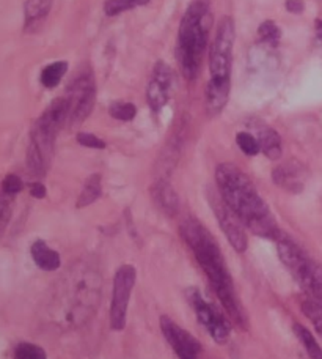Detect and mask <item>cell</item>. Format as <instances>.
Instances as JSON below:
<instances>
[{
  "mask_svg": "<svg viewBox=\"0 0 322 359\" xmlns=\"http://www.w3.org/2000/svg\"><path fill=\"white\" fill-rule=\"evenodd\" d=\"M179 232H181L186 245L195 255V260L202 266L211 285L214 287L225 312L233 322L246 328V313H244L239 299L236 297L233 280H231L228 268L225 265L223 254L214 236L209 233V230L202 222L193 219V217H189L181 224Z\"/></svg>",
  "mask_w": 322,
  "mask_h": 359,
  "instance_id": "cell-1",
  "label": "cell"
},
{
  "mask_svg": "<svg viewBox=\"0 0 322 359\" xmlns=\"http://www.w3.org/2000/svg\"><path fill=\"white\" fill-rule=\"evenodd\" d=\"M218 194L239 216L244 226L262 238L276 240L280 236L275 217L266 202L258 194L255 184L233 164H220L216 170Z\"/></svg>",
  "mask_w": 322,
  "mask_h": 359,
  "instance_id": "cell-2",
  "label": "cell"
},
{
  "mask_svg": "<svg viewBox=\"0 0 322 359\" xmlns=\"http://www.w3.org/2000/svg\"><path fill=\"white\" fill-rule=\"evenodd\" d=\"M101 271L90 260L71 265L57 294V320L64 328H79L90 322L101 303Z\"/></svg>",
  "mask_w": 322,
  "mask_h": 359,
  "instance_id": "cell-3",
  "label": "cell"
},
{
  "mask_svg": "<svg viewBox=\"0 0 322 359\" xmlns=\"http://www.w3.org/2000/svg\"><path fill=\"white\" fill-rule=\"evenodd\" d=\"M209 0H193L179 25L178 59L184 76L195 79L208 43Z\"/></svg>",
  "mask_w": 322,
  "mask_h": 359,
  "instance_id": "cell-4",
  "label": "cell"
},
{
  "mask_svg": "<svg viewBox=\"0 0 322 359\" xmlns=\"http://www.w3.org/2000/svg\"><path fill=\"white\" fill-rule=\"evenodd\" d=\"M234 24L230 18H223L218 24L214 43L209 54V84L212 87H228L231 78V62H233Z\"/></svg>",
  "mask_w": 322,
  "mask_h": 359,
  "instance_id": "cell-5",
  "label": "cell"
},
{
  "mask_svg": "<svg viewBox=\"0 0 322 359\" xmlns=\"http://www.w3.org/2000/svg\"><path fill=\"white\" fill-rule=\"evenodd\" d=\"M189 304L192 306L195 317L203 328L208 331V334L214 339L217 344H225L230 339L231 334V323L230 320L225 317V313L217 309L216 304L206 299L202 292L197 287H190L186 292Z\"/></svg>",
  "mask_w": 322,
  "mask_h": 359,
  "instance_id": "cell-6",
  "label": "cell"
},
{
  "mask_svg": "<svg viewBox=\"0 0 322 359\" xmlns=\"http://www.w3.org/2000/svg\"><path fill=\"white\" fill-rule=\"evenodd\" d=\"M135 280H137V271L132 265H123L117 269L113 279V293L111 301V328L113 331L125 330L127 320V307L131 301Z\"/></svg>",
  "mask_w": 322,
  "mask_h": 359,
  "instance_id": "cell-7",
  "label": "cell"
},
{
  "mask_svg": "<svg viewBox=\"0 0 322 359\" xmlns=\"http://www.w3.org/2000/svg\"><path fill=\"white\" fill-rule=\"evenodd\" d=\"M94 81L90 73H80V76L71 82L66 92L69 106V125L79 126L92 112L94 104Z\"/></svg>",
  "mask_w": 322,
  "mask_h": 359,
  "instance_id": "cell-8",
  "label": "cell"
},
{
  "mask_svg": "<svg viewBox=\"0 0 322 359\" xmlns=\"http://www.w3.org/2000/svg\"><path fill=\"white\" fill-rule=\"evenodd\" d=\"M209 203L212 210H214L216 217L218 221V226L227 235L230 245L234 248V251L244 252L247 249V235H246V226L239 219L233 210L228 207V203L223 201L220 194L217 192H209Z\"/></svg>",
  "mask_w": 322,
  "mask_h": 359,
  "instance_id": "cell-9",
  "label": "cell"
},
{
  "mask_svg": "<svg viewBox=\"0 0 322 359\" xmlns=\"http://www.w3.org/2000/svg\"><path fill=\"white\" fill-rule=\"evenodd\" d=\"M160 331L179 359H198L202 345L190 332L178 326L172 318L160 317Z\"/></svg>",
  "mask_w": 322,
  "mask_h": 359,
  "instance_id": "cell-10",
  "label": "cell"
},
{
  "mask_svg": "<svg viewBox=\"0 0 322 359\" xmlns=\"http://www.w3.org/2000/svg\"><path fill=\"white\" fill-rule=\"evenodd\" d=\"M172 69L169 65H165L164 62H159L156 67H154L153 78L148 84L146 88V100L148 104L153 109L154 112H159L162 109L167 101H169V90L172 86Z\"/></svg>",
  "mask_w": 322,
  "mask_h": 359,
  "instance_id": "cell-11",
  "label": "cell"
},
{
  "mask_svg": "<svg viewBox=\"0 0 322 359\" xmlns=\"http://www.w3.org/2000/svg\"><path fill=\"white\" fill-rule=\"evenodd\" d=\"M276 252H279L281 264L289 269V273H291L294 278L304 269L307 262L310 260V257H308L291 238L283 235L276 238Z\"/></svg>",
  "mask_w": 322,
  "mask_h": 359,
  "instance_id": "cell-12",
  "label": "cell"
},
{
  "mask_svg": "<svg viewBox=\"0 0 322 359\" xmlns=\"http://www.w3.org/2000/svg\"><path fill=\"white\" fill-rule=\"evenodd\" d=\"M272 180L275 184L289 192H300L304 189L305 170L299 163L289 161L276 165L272 172Z\"/></svg>",
  "mask_w": 322,
  "mask_h": 359,
  "instance_id": "cell-13",
  "label": "cell"
},
{
  "mask_svg": "<svg viewBox=\"0 0 322 359\" xmlns=\"http://www.w3.org/2000/svg\"><path fill=\"white\" fill-rule=\"evenodd\" d=\"M31 259H34L35 265L38 268L44 269V271H55L62 265L60 254L54 251L52 248H49L43 240H36L30 248Z\"/></svg>",
  "mask_w": 322,
  "mask_h": 359,
  "instance_id": "cell-14",
  "label": "cell"
},
{
  "mask_svg": "<svg viewBox=\"0 0 322 359\" xmlns=\"http://www.w3.org/2000/svg\"><path fill=\"white\" fill-rule=\"evenodd\" d=\"M151 194L154 202L159 205V208L167 215H176L179 208V198L176 191L167 182H158L151 188Z\"/></svg>",
  "mask_w": 322,
  "mask_h": 359,
  "instance_id": "cell-15",
  "label": "cell"
},
{
  "mask_svg": "<svg viewBox=\"0 0 322 359\" xmlns=\"http://www.w3.org/2000/svg\"><path fill=\"white\" fill-rule=\"evenodd\" d=\"M258 144H260V150L266 155L269 159H280L281 156V137L272 128H262L258 131Z\"/></svg>",
  "mask_w": 322,
  "mask_h": 359,
  "instance_id": "cell-16",
  "label": "cell"
},
{
  "mask_svg": "<svg viewBox=\"0 0 322 359\" xmlns=\"http://www.w3.org/2000/svg\"><path fill=\"white\" fill-rule=\"evenodd\" d=\"M50 6H52V0H27L24 6L25 25L30 27V25L43 21L49 15Z\"/></svg>",
  "mask_w": 322,
  "mask_h": 359,
  "instance_id": "cell-17",
  "label": "cell"
},
{
  "mask_svg": "<svg viewBox=\"0 0 322 359\" xmlns=\"http://www.w3.org/2000/svg\"><path fill=\"white\" fill-rule=\"evenodd\" d=\"M101 194H102L101 175L93 174L87 180L85 184H83L79 201H77V208H85L88 205L94 203L101 197Z\"/></svg>",
  "mask_w": 322,
  "mask_h": 359,
  "instance_id": "cell-18",
  "label": "cell"
},
{
  "mask_svg": "<svg viewBox=\"0 0 322 359\" xmlns=\"http://www.w3.org/2000/svg\"><path fill=\"white\" fill-rule=\"evenodd\" d=\"M294 334L299 339L300 344L304 345L305 351L310 356V359H322V348L319 347V344L314 336L308 331L304 325L295 323L294 325Z\"/></svg>",
  "mask_w": 322,
  "mask_h": 359,
  "instance_id": "cell-19",
  "label": "cell"
},
{
  "mask_svg": "<svg viewBox=\"0 0 322 359\" xmlns=\"http://www.w3.org/2000/svg\"><path fill=\"white\" fill-rule=\"evenodd\" d=\"M68 72V63L66 62H55L50 63L41 73V84L46 88H55L60 84L63 76Z\"/></svg>",
  "mask_w": 322,
  "mask_h": 359,
  "instance_id": "cell-20",
  "label": "cell"
},
{
  "mask_svg": "<svg viewBox=\"0 0 322 359\" xmlns=\"http://www.w3.org/2000/svg\"><path fill=\"white\" fill-rule=\"evenodd\" d=\"M302 312L305 313V317L310 320L314 328L319 332L322 337V304L316 299H305L302 303Z\"/></svg>",
  "mask_w": 322,
  "mask_h": 359,
  "instance_id": "cell-21",
  "label": "cell"
},
{
  "mask_svg": "<svg viewBox=\"0 0 322 359\" xmlns=\"http://www.w3.org/2000/svg\"><path fill=\"white\" fill-rule=\"evenodd\" d=\"M150 0H107L104 4V11L107 16H117L120 13L132 10L135 6L146 5Z\"/></svg>",
  "mask_w": 322,
  "mask_h": 359,
  "instance_id": "cell-22",
  "label": "cell"
},
{
  "mask_svg": "<svg viewBox=\"0 0 322 359\" xmlns=\"http://www.w3.org/2000/svg\"><path fill=\"white\" fill-rule=\"evenodd\" d=\"M13 359H48L46 351H44L40 345L22 342L16 345Z\"/></svg>",
  "mask_w": 322,
  "mask_h": 359,
  "instance_id": "cell-23",
  "label": "cell"
},
{
  "mask_svg": "<svg viewBox=\"0 0 322 359\" xmlns=\"http://www.w3.org/2000/svg\"><path fill=\"white\" fill-rule=\"evenodd\" d=\"M108 114L112 115L113 118L120 121H131L134 120L135 114H137V109L132 104V102H125V101H117L108 107Z\"/></svg>",
  "mask_w": 322,
  "mask_h": 359,
  "instance_id": "cell-24",
  "label": "cell"
},
{
  "mask_svg": "<svg viewBox=\"0 0 322 359\" xmlns=\"http://www.w3.org/2000/svg\"><path fill=\"white\" fill-rule=\"evenodd\" d=\"M236 142L239 145V149L242 150L244 155L247 156H255L260 153V144H258V139L252 136L250 133H239L236 136Z\"/></svg>",
  "mask_w": 322,
  "mask_h": 359,
  "instance_id": "cell-25",
  "label": "cell"
},
{
  "mask_svg": "<svg viewBox=\"0 0 322 359\" xmlns=\"http://www.w3.org/2000/svg\"><path fill=\"white\" fill-rule=\"evenodd\" d=\"M258 35L261 36L262 41L270 43V44H275L279 43L280 36H281V32L279 29V25L272 21H266L260 25V29H258Z\"/></svg>",
  "mask_w": 322,
  "mask_h": 359,
  "instance_id": "cell-26",
  "label": "cell"
},
{
  "mask_svg": "<svg viewBox=\"0 0 322 359\" xmlns=\"http://www.w3.org/2000/svg\"><path fill=\"white\" fill-rule=\"evenodd\" d=\"M22 188H24V183H22V180L19 178L18 175L10 174V175H6V177L4 178V182H2V192H4L5 196H8V197L16 196L18 192L22 191Z\"/></svg>",
  "mask_w": 322,
  "mask_h": 359,
  "instance_id": "cell-27",
  "label": "cell"
},
{
  "mask_svg": "<svg viewBox=\"0 0 322 359\" xmlns=\"http://www.w3.org/2000/svg\"><path fill=\"white\" fill-rule=\"evenodd\" d=\"M77 142L82 147H87V149H94V150H104L106 142L98 136H94L92 133H79L77 134Z\"/></svg>",
  "mask_w": 322,
  "mask_h": 359,
  "instance_id": "cell-28",
  "label": "cell"
},
{
  "mask_svg": "<svg viewBox=\"0 0 322 359\" xmlns=\"http://www.w3.org/2000/svg\"><path fill=\"white\" fill-rule=\"evenodd\" d=\"M11 202H10V197L5 196L0 197V236L4 235L6 226H8V222L11 219Z\"/></svg>",
  "mask_w": 322,
  "mask_h": 359,
  "instance_id": "cell-29",
  "label": "cell"
},
{
  "mask_svg": "<svg viewBox=\"0 0 322 359\" xmlns=\"http://www.w3.org/2000/svg\"><path fill=\"white\" fill-rule=\"evenodd\" d=\"M30 196L35 198H44L46 197V186L40 182H35L30 184Z\"/></svg>",
  "mask_w": 322,
  "mask_h": 359,
  "instance_id": "cell-30",
  "label": "cell"
},
{
  "mask_svg": "<svg viewBox=\"0 0 322 359\" xmlns=\"http://www.w3.org/2000/svg\"><path fill=\"white\" fill-rule=\"evenodd\" d=\"M286 10L298 15V13L304 11V2L302 0H286Z\"/></svg>",
  "mask_w": 322,
  "mask_h": 359,
  "instance_id": "cell-31",
  "label": "cell"
},
{
  "mask_svg": "<svg viewBox=\"0 0 322 359\" xmlns=\"http://www.w3.org/2000/svg\"><path fill=\"white\" fill-rule=\"evenodd\" d=\"M316 32H318V36L322 40V19L321 21H318V25H316Z\"/></svg>",
  "mask_w": 322,
  "mask_h": 359,
  "instance_id": "cell-32",
  "label": "cell"
}]
</instances>
